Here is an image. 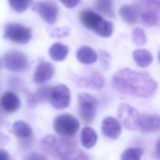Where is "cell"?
Listing matches in <instances>:
<instances>
[{"mask_svg":"<svg viewBox=\"0 0 160 160\" xmlns=\"http://www.w3.org/2000/svg\"><path fill=\"white\" fill-rule=\"evenodd\" d=\"M112 85L119 93L142 98H148L156 92L158 84L147 72L129 68L118 71L112 77Z\"/></svg>","mask_w":160,"mask_h":160,"instance_id":"cell-1","label":"cell"},{"mask_svg":"<svg viewBox=\"0 0 160 160\" xmlns=\"http://www.w3.org/2000/svg\"><path fill=\"white\" fill-rule=\"evenodd\" d=\"M79 19L85 28L94 31L101 37H110L113 32V23L110 21L104 19L92 10H82L80 12Z\"/></svg>","mask_w":160,"mask_h":160,"instance_id":"cell-2","label":"cell"},{"mask_svg":"<svg viewBox=\"0 0 160 160\" xmlns=\"http://www.w3.org/2000/svg\"><path fill=\"white\" fill-rule=\"evenodd\" d=\"M40 146L44 152L64 160L70 151L76 147L72 141L60 139L51 134L46 136L41 140Z\"/></svg>","mask_w":160,"mask_h":160,"instance_id":"cell-3","label":"cell"},{"mask_svg":"<svg viewBox=\"0 0 160 160\" xmlns=\"http://www.w3.org/2000/svg\"><path fill=\"white\" fill-rule=\"evenodd\" d=\"M139 16L146 26H158L159 24V1H140L135 2Z\"/></svg>","mask_w":160,"mask_h":160,"instance_id":"cell-4","label":"cell"},{"mask_svg":"<svg viewBox=\"0 0 160 160\" xmlns=\"http://www.w3.org/2000/svg\"><path fill=\"white\" fill-rule=\"evenodd\" d=\"M78 113L86 123H91L96 116L98 100L92 94L82 92L78 95Z\"/></svg>","mask_w":160,"mask_h":160,"instance_id":"cell-5","label":"cell"},{"mask_svg":"<svg viewBox=\"0 0 160 160\" xmlns=\"http://www.w3.org/2000/svg\"><path fill=\"white\" fill-rule=\"evenodd\" d=\"M4 37L13 42L26 44L32 38V31L30 28L20 23L10 22L4 28Z\"/></svg>","mask_w":160,"mask_h":160,"instance_id":"cell-6","label":"cell"},{"mask_svg":"<svg viewBox=\"0 0 160 160\" xmlns=\"http://www.w3.org/2000/svg\"><path fill=\"white\" fill-rule=\"evenodd\" d=\"M54 131L64 137H71L75 134L79 128V122L71 114L64 113L57 116L53 122Z\"/></svg>","mask_w":160,"mask_h":160,"instance_id":"cell-7","label":"cell"},{"mask_svg":"<svg viewBox=\"0 0 160 160\" xmlns=\"http://www.w3.org/2000/svg\"><path fill=\"white\" fill-rule=\"evenodd\" d=\"M3 64L8 70L14 72L26 71L29 67L26 55L17 50L7 51L3 56Z\"/></svg>","mask_w":160,"mask_h":160,"instance_id":"cell-8","label":"cell"},{"mask_svg":"<svg viewBox=\"0 0 160 160\" xmlns=\"http://www.w3.org/2000/svg\"><path fill=\"white\" fill-rule=\"evenodd\" d=\"M117 114L126 129L131 131L138 129L140 114L136 108L129 104L121 103L118 106Z\"/></svg>","mask_w":160,"mask_h":160,"instance_id":"cell-9","label":"cell"},{"mask_svg":"<svg viewBox=\"0 0 160 160\" xmlns=\"http://www.w3.org/2000/svg\"><path fill=\"white\" fill-rule=\"evenodd\" d=\"M32 9L38 12L42 18L49 24L56 22L58 8L52 1H35L32 2Z\"/></svg>","mask_w":160,"mask_h":160,"instance_id":"cell-10","label":"cell"},{"mask_svg":"<svg viewBox=\"0 0 160 160\" xmlns=\"http://www.w3.org/2000/svg\"><path fill=\"white\" fill-rule=\"evenodd\" d=\"M71 78L78 86L93 90L101 89L104 87L105 83L103 76L97 71H91L87 77L73 74Z\"/></svg>","mask_w":160,"mask_h":160,"instance_id":"cell-11","label":"cell"},{"mask_svg":"<svg viewBox=\"0 0 160 160\" xmlns=\"http://www.w3.org/2000/svg\"><path fill=\"white\" fill-rule=\"evenodd\" d=\"M52 106L58 109L68 108L71 102V91L64 84H59L52 88L50 99Z\"/></svg>","mask_w":160,"mask_h":160,"instance_id":"cell-12","label":"cell"},{"mask_svg":"<svg viewBox=\"0 0 160 160\" xmlns=\"http://www.w3.org/2000/svg\"><path fill=\"white\" fill-rule=\"evenodd\" d=\"M54 73L52 64L48 61H42L36 66L34 74V81L36 84H43L50 80Z\"/></svg>","mask_w":160,"mask_h":160,"instance_id":"cell-13","label":"cell"},{"mask_svg":"<svg viewBox=\"0 0 160 160\" xmlns=\"http://www.w3.org/2000/svg\"><path fill=\"white\" fill-rule=\"evenodd\" d=\"M101 131L103 134L108 138L116 139L121 134V126L116 119L111 116H108L102 122Z\"/></svg>","mask_w":160,"mask_h":160,"instance_id":"cell-14","label":"cell"},{"mask_svg":"<svg viewBox=\"0 0 160 160\" xmlns=\"http://www.w3.org/2000/svg\"><path fill=\"white\" fill-rule=\"evenodd\" d=\"M159 115L143 114L140 116L138 129L146 133L156 132L159 130Z\"/></svg>","mask_w":160,"mask_h":160,"instance_id":"cell-15","label":"cell"},{"mask_svg":"<svg viewBox=\"0 0 160 160\" xmlns=\"http://www.w3.org/2000/svg\"><path fill=\"white\" fill-rule=\"evenodd\" d=\"M0 106L4 111L11 113L16 111L21 106L19 97L12 91L4 92L0 99Z\"/></svg>","mask_w":160,"mask_h":160,"instance_id":"cell-16","label":"cell"},{"mask_svg":"<svg viewBox=\"0 0 160 160\" xmlns=\"http://www.w3.org/2000/svg\"><path fill=\"white\" fill-rule=\"evenodd\" d=\"M76 58L82 64H91L96 61L98 59V54L91 47L83 46L78 49Z\"/></svg>","mask_w":160,"mask_h":160,"instance_id":"cell-17","label":"cell"},{"mask_svg":"<svg viewBox=\"0 0 160 160\" xmlns=\"http://www.w3.org/2000/svg\"><path fill=\"white\" fill-rule=\"evenodd\" d=\"M119 14L121 19L126 22L133 24L137 22L139 18V12L137 8L132 5H123L119 9Z\"/></svg>","mask_w":160,"mask_h":160,"instance_id":"cell-18","label":"cell"},{"mask_svg":"<svg viewBox=\"0 0 160 160\" xmlns=\"http://www.w3.org/2000/svg\"><path fill=\"white\" fill-rule=\"evenodd\" d=\"M69 52L68 47L61 42H55L49 49V54L55 61L64 60Z\"/></svg>","mask_w":160,"mask_h":160,"instance_id":"cell-19","label":"cell"},{"mask_svg":"<svg viewBox=\"0 0 160 160\" xmlns=\"http://www.w3.org/2000/svg\"><path fill=\"white\" fill-rule=\"evenodd\" d=\"M12 130L13 134L21 139L30 138L32 135L31 126L23 121H15L12 124Z\"/></svg>","mask_w":160,"mask_h":160,"instance_id":"cell-20","label":"cell"},{"mask_svg":"<svg viewBox=\"0 0 160 160\" xmlns=\"http://www.w3.org/2000/svg\"><path fill=\"white\" fill-rule=\"evenodd\" d=\"M98 140L96 131L90 127H84L81 130V141L82 145L86 149H91L95 146Z\"/></svg>","mask_w":160,"mask_h":160,"instance_id":"cell-21","label":"cell"},{"mask_svg":"<svg viewBox=\"0 0 160 160\" xmlns=\"http://www.w3.org/2000/svg\"><path fill=\"white\" fill-rule=\"evenodd\" d=\"M132 58L136 64L142 68L149 66L153 61L152 54L145 49H138L134 51Z\"/></svg>","mask_w":160,"mask_h":160,"instance_id":"cell-22","label":"cell"},{"mask_svg":"<svg viewBox=\"0 0 160 160\" xmlns=\"http://www.w3.org/2000/svg\"><path fill=\"white\" fill-rule=\"evenodd\" d=\"M95 8L103 15L110 18H114L113 1L109 0L96 1L95 2Z\"/></svg>","mask_w":160,"mask_h":160,"instance_id":"cell-23","label":"cell"},{"mask_svg":"<svg viewBox=\"0 0 160 160\" xmlns=\"http://www.w3.org/2000/svg\"><path fill=\"white\" fill-rule=\"evenodd\" d=\"M51 89L50 87H42L37 89L35 92L31 93L34 103L37 105L39 102L49 101Z\"/></svg>","mask_w":160,"mask_h":160,"instance_id":"cell-24","label":"cell"},{"mask_svg":"<svg viewBox=\"0 0 160 160\" xmlns=\"http://www.w3.org/2000/svg\"><path fill=\"white\" fill-rule=\"evenodd\" d=\"M144 150L141 148H129L121 155V160H141Z\"/></svg>","mask_w":160,"mask_h":160,"instance_id":"cell-25","label":"cell"},{"mask_svg":"<svg viewBox=\"0 0 160 160\" xmlns=\"http://www.w3.org/2000/svg\"><path fill=\"white\" fill-rule=\"evenodd\" d=\"M47 31L49 36L53 38H62L67 37L71 32V29L69 27L62 28H48Z\"/></svg>","mask_w":160,"mask_h":160,"instance_id":"cell-26","label":"cell"},{"mask_svg":"<svg viewBox=\"0 0 160 160\" xmlns=\"http://www.w3.org/2000/svg\"><path fill=\"white\" fill-rule=\"evenodd\" d=\"M133 42L137 46H142L147 42V37L144 30L141 28H136L132 32Z\"/></svg>","mask_w":160,"mask_h":160,"instance_id":"cell-27","label":"cell"},{"mask_svg":"<svg viewBox=\"0 0 160 160\" xmlns=\"http://www.w3.org/2000/svg\"><path fill=\"white\" fill-rule=\"evenodd\" d=\"M10 6L16 12H21L26 11L31 5L32 1L11 0L8 1Z\"/></svg>","mask_w":160,"mask_h":160,"instance_id":"cell-28","label":"cell"},{"mask_svg":"<svg viewBox=\"0 0 160 160\" xmlns=\"http://www.w3.org/2000/svg\"><path fill=\"white\" fill-rule=\"evenodd\" d=\"M99 59L102 68L104 70L108 69L111 62L110 54L104 50H101L99 51Z\"/></svg>","mask_w":160,"mask_h":160,"instance_id":"cell-29","label":"cell"},{"mask_svg":"<svg viewBox=\"0 0 160 160\" xmlns=\"http://www.w3.org/2000/svg\"><path fill=\"white\" fill-rule=\"evenodd\" d=\"M24 160H47V159L42 154L38 152H31L25 158Z\"/></svg>","mask_w":160,"mask_h":160,"instance_id":"cell-30","label":"cell"},{"mask_svg":"<svg viewBox=\"0 0 160 160\" xmlns=\"http://www.w3.org/2000/svg\"><path fill=\"white\" fill-rule=\"evenodd\" d=\"M66 8H72L76 6L80 1L78 0H70V1H61Z\"/></svg>","mask_w":160,"mask_h":160,"instance_id":"cell-31","label":"cell"},{"mask_svg":"<svg viewBox=\"0 0 160 160\" xmlns=\"http://www.w3.org/2000/svg\"><path fill=\"white\" fill-rule=\"evenodd\" d=\"M0 160H9V154L4 149H0Z\"/></svg>","mask_w":160,"mask_h":160,"instance_id":"cell-32","label":"cell"},{"mask_svg":"<svg viewBox=\"0 0 160 160\" xmlns=\"http://www.w3.org/2000/svg\"><path fill=\"white\" fill-rule=\"evenodd\" d=\"M9 140V137L0 131V146L5 145Z\"/></svg>","mask_w":160,"mask_h":160,"instance_id":"cell-33","label":"cell"},{"mask_svg":"<svg viewBox=\"0 0 160 160\" xmlns=\"http://www.w3.org/2000/svg\"><path fill=\"white\" fill-rule=\"evenodd\" d=\"M156 155L158 156V158H159V142L158 141L156 147Z\"/></svg>","mask_w":160,"mask_h":160,"instance_id":"cell-34","label":"cell"},{"mask_svg":"<svg viewBox=\"0 0 160 160\" xmlns=\"http://www.w3.org/2000/svg\"><path fill=\"white\" fill-rule=\"evenodd\" d=\"M2 123H3V119L0 117V126L2 124Z\"/></svg>","mask_w":160,"mask_h":160,"instance_id":"cell-35","label":"cell"},{"mask_svg":"<svg viewBox=\"0 0 160 160\" xmlns=\"http://www.w3.org/2000/svg\"><path fill=\"white\" fill-rule=\"evenodd\" d=\"M0 90H1V84H0Z\"/></svg>","mask_w":160,"mask_h":160,"instance_id":"cell-36","label":"cell"},{"mask_svg":"<svg viewBox=\"0 0 160 160\" xmlns=\"http://www.w3.org/2000/svg\"><path fill=\"white\" fill-rule=\"evenodd\" d=\"M0 66H1V61H0Z\"/></svg>","mask_w":160,"mask_h":160,"instance_id":"cell-37","label":"cell"}]
</instances>
